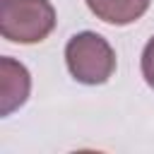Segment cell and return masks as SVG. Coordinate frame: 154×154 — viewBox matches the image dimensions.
<instances>
[{"instance_id": "cell-3", "label": "cell", "mask_w": 154, "mask_h": 154, "mask_svg": "<svg viewBox=\"0 0 154 154\" xmlns=\"http://www.w3.org/2000/svg\"><path fill=\"white\" fill-rule=\"evenodd\" d=\"M29 94H31L29 70L19 60L2 55L0 58V116L7 118L17 108H22L26 103Z\"/></svg>"}, {"instance_id": "cell-4", "label": "cell", "mask_w": 154, "mask_h": 154, "mask_svg": "<svg viewBox=\"0 0 154 154\" xmlns=\"http://www.w3.org/2000/svg\"><path fill=\"white\" fill-rule=\"evenodd\" d=\"M89 12L113 26H125L137 22L147 10L152 0H84Z\"/></svg>"}, {"instance_id": "cell-5", "label": "cell", "mask_w": 154, "mask_h": 154, "mask_svg": "<svg viewBox=\"0 0 154 154\" xmlns=\"http://www.w3.org/2000/svg\"><path fill=\"white\" fill-rule=\"evenodd\" d=\"M140 70H142V77L144 82L154 89V36L144 43L142 48V58H140Z\"/></svg>"}, {"instance_id": "cell-1", "label": "cell", "mask_w": 154, "mask_h": 154, "mask_svg": "<svg viewBox=\"0 0 154 154\" xmlns=\"http://www.w3.org/2000/svg\"><path fill=\"white\" fill-rule=\"evenodd\" d=\"M65 65L79 84H106L116 72V51L101 34L79 31L65 43Z\"/></svg>"}, {"instance_id": "cell-2", "label": "cell", "mask_w": 154, "mask_h": 154, "mask_svg": "<svg viewBox=\"0 0 154 154\" xmlns=\"http://www.w3.org/2000/svg\"><path fill=\"white\" fill-rule=\"evenodd\" d=\"M51 0H0V34L12 43H41L55 29Z\"/></svg>"}]
</instances>
